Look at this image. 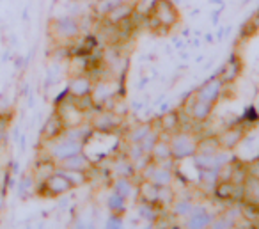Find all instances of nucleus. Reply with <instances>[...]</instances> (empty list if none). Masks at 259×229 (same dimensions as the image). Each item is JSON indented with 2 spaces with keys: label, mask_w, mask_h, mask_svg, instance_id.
Wrapping results in <instances>:
<instances>
[{
  "label": "nucleus",
  "mask_w": 259,
  "mask_h": 229,
  "mask_svg": "<svg viewBox=\"0 0 259 229\" xmlns=\"http://www.w3.org/2000/svg\"><path fill=\"white\" fill-rule=\"evenodd\" d=\"M236 222L234 220H231L227 215H224V213H219V215H215L213 217V220H211V225L209 227H217V229H227V227H236Z\"/></svg>",
  "instance_id": "nucleus-32"
},
{
  "label": "nucleus",
  "mask_w": 259,
  "mask_h": 229,
  "mask_svg": "<svg viewBox=\"0 0 259 229\" xmlns=\"http://www.w3.org/2000/svg\"><path fill=\"white\" fill-rule=\"evenodd\" d=\"M243 196H241V201L245 203H252L259 206V179H255L254 176H248L243 183Z\"/></svg>",
  "instance_id": "nucleus-27"
},
{
  "label": "nucleus",
  "mask_w": 259,
  "mask_h": 229,
  "mask_svg": "<svg viewBox=\"0 0 259 229\" xmlns=\"http://www.w3.org/2000/svg\"><path fill=\"white\" fill-rule=\"evenodd\" d=\"M59 169H68V171H82V172H89L93 171L96 165L94 162L89 158V155L85 151H80V153H75L71 157L64 158L57 164Z\"/></svg>",
  "instance_id": "nucleus-15"
},
{
  "label": "nucleus",
  "mask_w": 259,
  "mask_h": 229,
  "mask_svg": "<svg viewBox=\"0 0 259 229\" xmlns=\"http://www.w3.org/2000/svg\"><path fill=\"white\" fill-rule=\"evenodd\" d=\"M149 11L155 13L160 23L169 30H172L181 22L180 9H178V6L174 4L172 0H153Z\"/></svg>",
  "instance_id": "nucleus-7"
},
{
  "label": "nucleus",
  "mask_w": 259,
  "mask_h": 229,
  "mask_svg": "<svg viewBox=\"0 0 259 229\" xmlns=\"http://www.w3.org/2000/svg\"><path fill=\"white\" fill-rule=\"evenodd\" d=\"M73 185L69 179L62 174L61 171H55L52 176H48L45 181L37 183L36 196L37 197H47V199H55V197H62L64 194L71 192Z\"/></svg>",
  "instance_id": "nucleus-5"
},
{
  "label": "nucleus",
  "mask_w": 259,
  "mask_h": 229,
  "mask_svg": "<svg viewBox=\"0 0 259 229\" xmlns=\"http://www.w3.org/2000/svg\"><path fill=\"white\" fill-rule=\"evenodd\" d=\"M135 11H137V2H135V0H122L121 4H117L114 9L108 11V15L105 16L103 20L112 23V25H119V23L132 18Z\"/></svg>",
  "instance_id": "nucleus-13"
},
{
  "label": "nucleus",
  "mask_w": 259,
  "mask_h": 229,
  "mask_svg": "<svg viewBox=\"0 0 259 229\" xmlns=\"http://www.w3.org/2000/svg\"><path fill=\"white\" fill-rule=\"evenodd\" d=\"M89 126L93 132L105 133V135H121L124 133V116L110 110V108H94V114L91 112Z\"/></svg>",
  "instance_id": "nucleus-3"
},
{
  "label": "nucleus",
  "mask_w": 259,
  "mask_h": 229,
  "mask_svg": "<svg viewBox=\"0 0 259 229\" xmlns=\"http://www.w3.org/2000/svg\"><path fill=\"white\" fill-rule=\"evenodd\" d=\"M245 135H247L245 123H233V125H227L226 128L217 135V139H219V144L222 149L233 151L243 142Z\"/></svg>",
  "instance_id": "nucleus-8"
},
{
  "label": "nucleus",
  "mask_w": 259,
  "mask_h": 229,
  "mask_svg": "<svg viewBox=\"0 0 259 229\" xmlns=\"http://www.w3.org/2000/svg\"><path fill=\"white\" fill-rule=\"evenodd\" d=\"M248 164V174L254 176L255 179H259V158H255V160L252 162H247Z\"/></svg>",
  "instance_id": "nucleus-34"
},
{
  "label": "nucleus",
  "mask_w": 259,
  "mask_h": 229,
  "mask_svg": "<svg viewBox=\"0 0 259 229\" xmlns=\"http://www.w3.org/2000/svg\"><path fill=\"white\" fill-rule=\"evenodd\" d=\"M148 84H149V79H141V82H139V87H137V89H139V91L146 89V87H148Z\"/></svg>",
  "instance_id": "nucleus-39"
},
{
  "label": "nucleus",
  "mask_w": 259,
  "mask_h": 229,
  "mask_svg": "<svg viewBox=\"0 0 259 229\" xmlns=\"http://www.w3.org/2000/svg\"><path fill=\"white\" fill-rule=\"evenodd\" d=\"M107 208L110 213H126V208H128V199H124L122 196L115 192H110L107 197Z\"/></svg>",
  "instance_id": "nucleus-29"
},
{
  "label": "nucleus",
  "mask_w": 259,
  "mask_h": 229,
  "mask_svg": "<svg viewBox=\"0 0 259 229\" xmlns=\"http://www.w3.org/2000/svg\"><path fill=\"white\" fill-rule=\"evenodd\" d=\"M204 41H206L208 45H211V43H213V36H211V34H206V36H204Z\"/></svg>",
  "instance_id": "nucleus-41"
},
{
  "label": "nucleus",
  "mask_w": 259,
  "mask_h": 229,
  "mask_svg": "<svg viewBox=\"0 0 259 229\" xmlns=\"http://www.w3.org/2000/svg\"><path fill=\"white\" fill-rule=\"evenodd\" d=\"M190 160L195 169H217V171H220L222 165H226L231 160V157L229 151L219 149L215 153H195Z\"/></svg>",
  "instance_id": "nucleus-9"
},
{
  "label": "nucleus",
  "mask_w": 259,
  "mask_h": 229,
  "mask_svg": "<svg viewBox=\"0 0 259 229\" xmlns=\"http://www.w3.org/2000/svg\"><path fill=\"white\" fill-rule=\"evenodd\" d=\"M149 158L153 162H167V160H174L172 153H170V146H169V135H163L156 140V144L153 146Z\"/></svg>",
  "instance_id": "nucleus-23"
},
{
  "label": "nucleus",
  "mask_w": 259,
  "mask_h": 229,
  "mask_svg": "<svg viewBox=\"0 0 259 229\" xmlns=\"http://www.w3.org/2000/svg\"><path fill=\"white\" fill-rule=\"evenodd\" d=\"M64 130H66L64 121H62L61 116L57 114V110H54L47 118V121L43 123V126H41V132H39L41 142L47 144V142H52V140L59 139Z\"/></svg>",
  "instance_id": "nucleus-12"
},
{
  "label": "nucleus",
  "mask_w": 259,
  "mask_h": 229,
  "mask_svg": "<svg viewBox=\"0 0 259 229\" xmlns=\"http://www.w3.org/2000/svg\"><path fill=\"white\" fill-rule=\"evenodd\" d=\"M163 208L158 206V204L153 203H146V201H139L137 203V213L142 220H146L148 224H156L162 217Z\"/></svg>",
  "instance_id": "nucleus-22"
},
{
  "label": "nucleus",
  "mask_w": 259,
  "mask_h": 229,
  "mask_svg": "<svg viewBox=\"0 0 259 229\" xmlns=\"http://www.w3.org/2000/svg\"><path fill=\"white\" fill-rule=\"evenodd\" d=\"M137 185L135 178H124V176H117L112 178V192L119 194L124 199H137Z\"/></svg>",
  "instance_id": "nucleus-20"
},
{
  "label": "nucleus",
  "mask_w": 259,
  "mask_h": 229,
  "mask_svg": "<svg viewBox=\"0 0 259 229\" xmlns=\"http://www.w3.org/2000/svg\"><path fill=\"white\" fill-rule=\"evenodd\" d=\"M36 188H37V181L34 178L32 172H27L20 178L18 186H16V192H18L20 199H27L30 196H36Z\"/></svg>",
  "instance_id": "nucleus-26"
},
{
  "label": "nucleus",
  "mask_w": 259,
  "mask_h": 229,
  "mask_svg": "<svg viewBox=\"0 0 259 229\" xmlns=\"http://www.w3.org/2000/svg\"><path fill=\"white\" fill-rule=\"evenodd\" d=\"M57 171V164H55L52 158H48V157H45V158H39V160L36 162V165L32 167V174H34V178H36V181L37 183H41V181H45V179L48 178V176H52L54 172Z\"/></svg>",
  "instance_id": "nucleus-24"
},
{
  "label": "nucleus",
  "mask_w": 259,
  "mask_h": 229,
  "mask_svg": "<svg viewBox=\"0 0 259 229\" xmlns=\"http://www.w3.org/2000/svg\"><path fill=\"white\" fill-rule=\"evenodd\" d=\"M222 91H224V82L219 79V75H213L206 82H202L194 93L197 98H202V100L217 105L220 101V98H222Z\"/></svg>",
  "instance_id": "nucleus-11"
},
{
  "label": "nucleus",
  "mask_w": 259,
  "mask_h": 229,
  "mask_svg": "<svg viewBox=\"0 0 259 229\" xmlns=\"http://www.w3.org/2000/svg\"><path fill=\"white\" fill-rule=\"evenodd\" d=\"M174 169H176V160H167V162L149 160L148 165L139 174H141V179H148V181L155 183L158 186H172L174 179H176V171Z\"/></svg>",
  "instance_id": "nucleus-4"
},
{
  "label": "nucleus",
  "mask_w": 259,
  "mask_h": 229,
  "mask_svg": "<svg viewBox=\"0 0 259 229\" xmlns=\"http://www.w3.org/2000/svg\"><path fill=\"white\" fill-rule=\"evenodd\" d=\"M110 171H112V176H114V178H117V176H124V178H135V176L139 174L137 169H135V165H134V162L130 160L124 153L117 155V157L112 160Z\"/></svg>",
  "instance_id": "nucleus-21"
},
{
  "label": "nucleus",
  "mask_w": 259,
  "mask_h": 229,
  "mask_svg": "<svg viewBox=\"0 0 259 229\" xmlns=\"http://www.w3.org/2000/svg\"><path fill=\"white\" fill-rule=\"evenodd\" d=\"M241 69H243L241 59L238 57V54H231V57L224 62V66L219 69L217 75H219V79L222 80L224 84H234L238 79H240Z\"/></svg>",
  "instance_id": "nucleus-17"
},
{
  "label": "nucleus",
  "mask_w": 259,
  "mask_h": 229,
  "mask_svg": "<svg viewBox=\"0 0 259 229\" xmlns=\"http://www.w3.org/2000/svg\"><path fill=\"white\" fill-rule=\"evenodd\" d=\"M57 171H61L62 174L66 176V178L69 179V183L73 185V188H76V186H83L89 183V172H82V171H68V169H59Z\"/></svg>",
  "instance_id": "nucleus-30"
},
{
  "label": "nucleus",
  "mask_w": 259,
  "mask_h": 229,
  "mask_svg": "<svg viewBox=\"0 0 259 229\" xmlns=\"http://www.w3.org/2000/svg\"><path fill=\"white\" fill-rule=\"evenodd\" d=\"M222 9H224V8H220V9H217V11H213V13H211V23H213V25H217V23H219L220 13H222Z\"/></svg>",
  "instance_id": "nucleus-38"
},
{
  "label": "nucleus",
  "mask_w": 259,
  "mask_h": 229,
  "mask_svg": "<svg viewBox=\"0 0 259 229\" xmlns=\"http://www.w3.org/2000/svg\"><path fill=\"white\" fill-rule=\"evenodd\" d=\"M18 144H20V151H22V153H25V149H27V135H25V133H22V135H20Z\"/></svg>",
  "instance_id": "nucleus-37"
},
{
  "label": "nucleus",
  "mask_w": 259,
  "mask_h": 229,
  "mask_svg": "<svg viewBox=\"0 0 259 229\" xmlns=\"http://www.w3.org/2000/svg\"><path fill=\"white\" fill-rule=\"evenodd\" d=\"M219 149H222V147H220L217 135H204L199 139L197 153H215Z\"/></svg>",
  "instance_id": "nucleus-31"
},
{
  "label": "nucleus",
  "mask_w": 259,
  "mask_h": 229,
  "mask_svg": "<svg viewBox=\"0 0 259 229\" xmlns=\"http://www.w3.org/2000/svg\"><path fill=\"white\" fill-rule=\"evenodd\" d=\"M202 61H204V55H199V57L195 59V62H202Z\"/></svg>",
  "instance_id": "nucleus-42"
},
{
  "label": "nucleus",
  "mask_w": 259,
  "mask_h": 229,
  "mask_svg": "<svg viewBox=\"0 0 259 229\" xmlns=\"http://www.w3.org/2000/svg\"><path fill=\"white\" fill-rule=\"evenodd\" d=\"M45 146H48L47 157L52 158L55 164H59V162L64 160V158H68V157H71V155L80 153V151L85 149V142L69 139V137H62V135L59 137V139L52 140V142H47Z\"/></svg>",
  "instance_id": "nucleus-6"
},
{
  "label": "nucleus",
  "mask_w": 259,
  "mask_h": 229,
  "mask_svg": "<svg viewBox=\"0 0 259 229\" xmlns=\"http://www.w3.org/2000/svg\"><path fill=\"white\" fill-rule=\"evenodd\" d=\"M82 36L80 18L73 15L52 18L48 22V37L54 45H71Z\"/></svg>",
  "instance_id": "nucleus-1"
},
{
  "label": "nucleus",
  "mask_w": 259,
  "mask_h": 229,
  "mask_svg": "<svg viewBox=\"0 0 259 229\" xmlns=\"http://www.w3.org/2000/svg\"><path fill=\"white\" fill-rule=\"evenodd\" d=\"M155 128H156V119L155 121L137 123L135 126H130L128 130H124V142L141 144Z\"/></svg>",
  "instance_id": "nucleus-19"
},
{
  "label": "nucleus",
  "mask_w": 259,
  "mask_h": 229,
  "mask_svg": "<svg viewBox=\"0 0 259 229\" xmlns=\"http://www.w3.org/2000/svg\"><path fill=\"white\" fill-rule=\"evenodd\" d=\"M94 89V79L85 73V75H76L71 77L66 86V91L71 98H78V96H85V94H93Z\"/></svg>",
  "instance_id": "nucleus-14"
},
{
  "label": "nucleus",
  "mask_w": 259,
  "mask_h": 229,
  "mask_svg": "<svg viewBox=\"0 0 259 229\" xmlns=\"http://www.w3.org/2000/svg\"><path fill=\"white\" fill-rule=\"evenodd\" d=\"M213 108H215L213 103L202 100V98H197L195 93H190V101H188V105H187V114L190 116L194 123H199V125L206 123L211 118Z\"/></svg>",
  "instance_id": "nucleus-10"
},
{
  "label": "nucleus",
  "mask_w": 259,
  "mask_h": 229,
  "mask_svg": "<svg viewBox=\"0 0 259 229\" xmlns=\"http://www.w3.org/2000/svg\"><path fill=\"white\" fill-rule=\"evenodd\" d=\"M209 4H215V6H220V8H224V0H209Z\"/></svg>",
  "instance_id": "nucleus-40"
},
{
  "label": "nucleus",
  "mask_w": 259,
  "mask_h": 229,
  "mask_svg": "<svg viewBox=\"0 0 259 229\" xmlns=\"http://www.w3.org/2000/svg\"><path fill=\"white\" fill-rule=\"evenodd\" d=\"M156 125H158V130L163 133V135H170V133L178 132V130L181 128L180 110L169 108V110L162 112V114L156 118Z\"/></svg>",
  "instance_id": "nucleus-18"
},
{
  "label": "nucleus",
  "mask_w": 259,
  "mask_h": 229,
  "mask_svg": "<svg viewBox=\"0 0 259 229\" xmlns=\"http://www.w3.org/2000/svg\"><path fill=\"white\" fill-rule=\"evenodd\" d=\"M195 201L192 197H176L170 204V211H172V217H178V218H187L188 215L194 211L195 208Z\"/></svg>",
  "instance_id": "nucleus-25"
},
{
  "label": "nucleus",
  "mask_w": 259,
  "mask_h": 229,
  "mask_svg": "<svg viewBox=\"0 0 259 229\" xmlns=\"http://www.w3.org/2000/svg\"><path fill=\"white\" fill-rule=\"evenodd\" d=\"M105 225L110 229H121L122 225H124V218H122L121 213H110L107 222H105Z\"/></svg>",
  "instance_id": "nucleus-33"
},
{
  "label": "nucleus",
  "mask_w": 259,
  "mask_h": 229,
  "mask_svg": "<svg viewBox=\"0 0 259 229\" xmlns=\"http://www.w3.org/2000/svg\"><path fill=\"white\" fill-rule=\"evenodd\" d=\"M122 0H94L93 4V16L96 20H103L108 15L110 9H114L117 4H121Z\"/></svg>",
  "instance_id": "nucleus-28"
},
{
  "label": "nucleus",
  "mask_w": 259,
  "mask_h": 229,
  "mask_svg": "<svg viewBox=\"0 0 259 229\" xmlns=\"http://www.w3.org/2000/svg\"><path fill=\"white\" fill-rule=\"evenodd\" d=\"M199 139H201V135L192 128H180L178 132L170 133L169 146L174 160L176 162L190 160L197 153Z\"/></svg>",
  "instance_id": "nucleus-2"
},
{
  "label": "nucleus",
  "mask_w": 259,
  "mask_h": 229,
  "mask_svg": "<svg viewBox=\"0 0 259 229\" xmlns=\"http://www.w3.org/2000/svg\"><path fill=\"white\" fill-rule=\"evenodd\" d=\"M213 217H215V215H213L208 208L197 203V204H195V208H194V211H192V213L185 218V225H187V227H190V229L209 227V225H211Z\"/></svg>",
  "instance_id": "nucleus-16"
},
{
  "label": "nucleus",
  "mask_w": 259,
  "mask_h": 229,
  "mask_svg": "<svg viewBox=\"0 0 259 229\" xmlns=\"http://www.w3.org/2000/svg\"><path fill=\"white\" fill-rule=\"evenodd\" d=\"M174 48H176L178 52L188 48V40H185V37H176V40H174Z\"/></svg>",
  "instance_id": "nucleus-36"
},
{
  "label": "nucleus",
  "mask_w": 259,
  "mask_h": 229,
  "mask_svg": "<svg viewBox=\"0 0 259 229\" xmlns=\"http://www.w3.org/2000/svg\"><path fill=\"white\" fill-rule=\"evenodd\" d=\"M8 140V123L0 119V147L4 146Z\"/></svg>",
  "instance_id": "nucleus-35"
}]
</instances>
